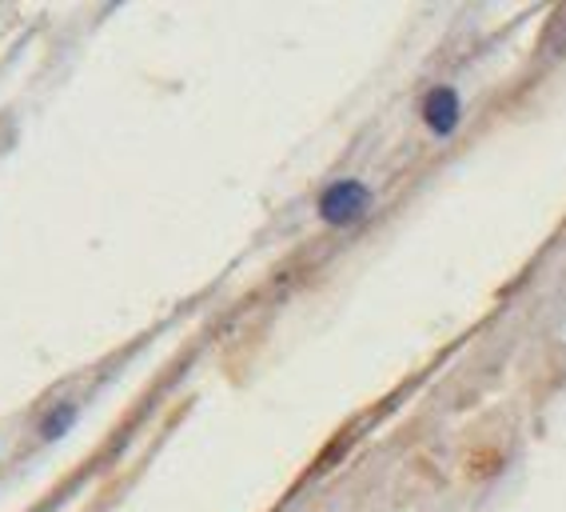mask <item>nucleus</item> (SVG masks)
<instances>
[{"label":"nucleus","mask_w":566,"mask_h":512,"mask_svg":"<svg viewBox=\"0 0 566 512\" xmlns=\"http://www.w3.org/2000/svg\"><path fill=\"white\" fill-rule=\"evenodd\" d=\"M419 116H423L427 133L446 141V136H455L459 121H463V101H459V92L451 85H435L419 104Z\"/></svg>","instance_id":"2"},{"label":"nucleus","mask_w":566,"mask_h":512,"mask_svg":"<svg viewBox=\"0 0 566 512\" xmlns=\"http://www.w3.org/2000/svg\"><path fill=\"white\" fill-rule=\"evenodd\" d=\"M371 204H375V189H367V185L355 177H343V180H331V185L319 192L316 212L327 229H355V224L367 221Z\"/></svg>","instance_id":"1"},{"label":"nucleus","mask_w":566,"mask_h":512,"mask_svg":"<svg viewBox=\"0 0 566 512\" xmlns=\"http://www.w3.org/2000/svg\"><path fill=\"white\" fill-rule=\"evenodd\" d=\"M72 424H77V404L65 401V404H53V409L44 412L41 428H36V433H41L44 445H53V441H60V436H65Z\"/></svg>","instance_id":"3"}]
</instances>
